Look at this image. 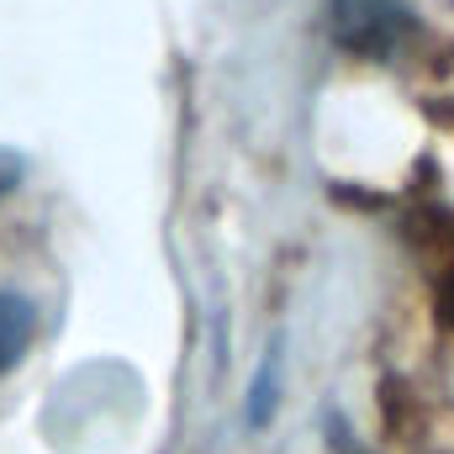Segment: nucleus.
<instances>
[{
    "instance_id": "f257e3e1",
    "label": "nucleus",
    "mask_w": 454,
    "mask_h": 454,
    "mask_svg": "<svg viewBox=\"0 0 454 454\" xmlns=\"http://www.w3.org/2000/svg\"><path fill=\"white\" fill-rule=\"evenodd\" d=\"M407 32H412L407 0H333L328 5V37L343 53L386 59L407 43Z\"/></svg>"
},
{
    "instance_id": "f03ea898",
    "label": "nucleus",
    "mask_w": 454,
    "mask_h": 454,
    "mask_svg": "<svg viewBox=\"0 0 454 454\" xmlns=\"http://www.w3.org/2000/svg\"><path fill=\"white\" fill-rule=\"evenodd\" d=\"M37 339V307L21 291H0V375L21 364V354Z\"/></svg>"
},
{
    "instance_id": "7ed1b4c3",
    "label": "nucleus",
    "mask_w": 454,
    "mask_h": 454,
    "mask_svg": "<svg viewBox=\"0 0 454 454\" xmlns=\"http://www.w3.org/2000/svg\"><path fill=\"white\" fill-rule=\"evenodd\" d=\"M275 402H280V348H270V354L259 359V375H254V386H248V407H243L248 428H264V423L275 418Z\"/></svg>"
},
{
    "instance_id": "20e7f679",
    "label": "nucleus",
    "mask_w": 454,
    "mask_h": 454,
    "mask_svg": "<svg viewBox=\"0 0 454 454\" xmlns=\"http://www.w3.org/2000/svg\"><path fill=\"white\" fill-rule=\"evenodd\" d=\"M21 175H27V159H21L16 148H0V201L21 185Z\"/></svg>"
}]
</instances>
